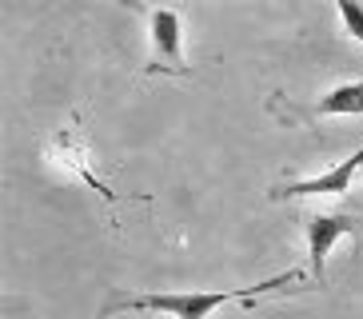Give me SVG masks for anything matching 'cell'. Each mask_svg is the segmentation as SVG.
<instances>
[{
    "mask_svg": "<svg viewBox=\"0 0 363 319\" xmlns=\"http://www.w3.org/2000/svg\"><path fill=\"white\" fill-rule=\"evenodd\" d=\"M299 284V272H284L272 276L256 287H220V291H156V296H112L96 319H112L116 311H164L172 319H208L224 303H256L264 291H284V287Z\"/></svg>",
    "mask_w": 363,
    "mask_h": 319,
    "instance_id": "cell-1",
    "label": "cell"
},
{
    "mask_svg": "<svg viewBox=\"0 0 363 319\" xmlns=\"http://www.w3.org/2000/svg\"><path fill=\"white\" fill-rule=\"evenodd\" d=\"M148 32H152V60H148L144 72L184 80V76H188V64H184V21H180V12L156 9L148 16Z\"/></svg>",
    "mask_w": 363,
    "mask_h": 319,
    "instance_id": "cell-2",
    "label": "cell"
},
{
    "mask_svg": "<svg viewBox=\"0 0 363 319\" xmlns=\"http://www.w3.org/2000/svg\"><path fill=\"white\" fill-rule=\"evenodd\" d=\"M359 232H363V220L352 212H315L308 220V264H311V279L320 287H323V276H328L331 247Z\"/></svg>",
    "mask_w": 363,
    "mask_h": 319,
    "instance_id": "cell-3",
    "label": "cell"
},
{
    "mask_svg": "<svg viewBox=\"0 0 363 319\" xmlns=\"http://www.w3.org/2000/svg\"><path fill=\"white\" fill-rule=\"evenodd\" d=\"M363 168V144L352 152L347 160H340L335 168L320 172V176H311V180H296V184H279L272 188L267 196L272 200H308V196H343V191H352V180L355 172Z\"/></svg>",
    "mask_w": 363,
    "mask_h": 319,
    "instance_id": "cell-4",
    "label": "cell"
},
{
    "mask_svg": "<svg viewBox=\"0 0 363 319\" xmlns=\"http://www.w3.org/2000/svg\"><path fill=\"white\" fill-rule=\"evenodd\" d=\"M48 156H52L56 164H65V168L80 172V176L88 180V188H96L108 203H120V200H124L120 191H112V188H108V184L96 176V172L88 168V148H84V140H80V132H76V124H72V128H60V132H56L52 144H48Z\"/></svg>",
    "mask_w": 363,
    "mask_h": 319,
    "instance_id": "cell-5",
    "label": "cell"
},
{
    "mask_svg": "<svg viewBox=\"0 0 363 319\" xmlns=\"http://www.w3.org/2000/svg\"><path fill=\"white\" fill-rule=\"evenodd\" d=\"M315 116H363V80L335 84L320 104H315Z\"/></svg>",
    "mask_w": 363,
    "mask_h": 319,
    "instance_id": "cell-6",
    "label": "cell"
},
{
    "mask_svg": "<svg viewBox=\"0 0 363 319\" xmlns=\"http://www.w3.org/2000/svg\"><path fill=\"white\" fill-rule=\"evenodd\" d=\"M340 21L347 24L352 40L363 44V4H352V0H340Z\"/></svg>",
    "mask_w": 363,
    "mask_h": 319,
    "instance_id": "cell-7",
    "label": "cell"
}]
</instances>
